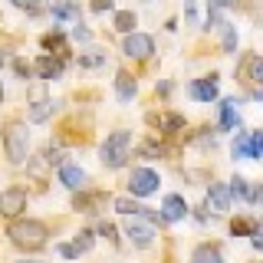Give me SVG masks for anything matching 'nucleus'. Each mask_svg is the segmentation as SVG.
Segmentation results:
<instances>
[{
    "label": "nucleus",
    "instance_id": "f257e3e1",
    "mask_svg": "<svg viewBox=\"0 0 263 263\" xmlns=\"http://www.w3.org/2000/svg\"><path fill=\"white\" fill-rule=\"evenodd\" d=\"M7 237L20 247V250H40V247H46V237H49V230L43 220H13L10 230H7Z\"/></svg>",
    "mask_w": 263,
    "mask_h": 263
},
{
    "label": "nucleus",
    "instance_id": "f03ea898",
    "mask_svg": "<svg viewBox=\"0 0 263 263\" xmlns=\"http://www.w3.org/2000/svg\"><path fill=\"white\" fill-rule=\"evenodd\" d=\"M132 155V132H112L109 138L99 148V158H102L105 168H122Z\"/></svg>",
    "mask_w": 263,
    "mask_h": 263
},
{
    "label": "nucleus",
    "instance_id": "7ed1b4c3",
    "mask_svg": "<svg viewBox=\"0 0 263 263\" xmlns=\"http://www.w3.org/2000/svg\"><path fill=\"white\" fill-rule=\"evenodd\" d=\"M27 148H30V135H27V125L23 122H7L4 128V152L13 164H23L27 161Z\"/></svg>",
    "mask_w": 263,
    "mask_h": 263
},
{
    "label": "nucleus",
    "instance_id": "20e7f679",
    "mask_svg": "<svg viewBox=\"0 0 263 263\" xmlns=\"http://www.w3.org/2000/svg\"><path fill=\"white\" fill-rule=\"evenodd\" d=\"M158 184H161V178H158V171H152V168H135V171H132V178H128L132 197L155 194V191H158Z\"/></svg>",
    "mask_w": 263,
    "mask_h": 263
},
{
    "label": "nucleus",
    "instance_id": "39448f33",
    "mask_svg": "<svg viewBox=\"0 0 263 263\" xmlns=\"http://www.w3.org/2000/svg\"><path fill=\"white\" fill-rule=\"evenodd\" d=\"M122 53L128 60H148L155 53V40L148 33H125V43H122Z\"/></svg>",
    "mask_w": 263,
    "mask_h": 263
},
{
    "label": "nucleus",
    "instance_id": "423d86ee",
    "mask_svg": "<svg viewBox=\"0 0 263 263\" xmlns=\"http://www.w3.org/2000/svg\"><path fill=\"white\" fill-rule=\"evenodd\" d=\"M27 211V191H20V187H7V191H0V214L4 217H16V214Z\"/></svg>",
    "mask_w": 263,
    "mask_h": 263
},
{
    "label": "nucleus",
    "instance_id": "0eeeda50",
    "mask_svg": "<svg viewBox=\"0 0 263 263\" xmlns=\"http://www.w3.org/2000/svg\"><path fill=\"white\" fill-rule=\"evenodd\" d=\"M125 237H128L135 247H142V250H145V247H152V240H155V230L148 227V224H138V220L132 217L128 224H125Z\"/></svg>",
    "mask_w": 263,
    "mask_h": 263
},
{
    "label": "nucleus",
    "instance_id": "6e6552de",
    "mask_svg": "<svg viewBox=\"0 0 263 263\" xmlns=\"http://www.w3.org/2000/svg\"><path fill=\"white\" fill-rule=\"evenodd\" d=\"M187 217V204H184V197L181 194H168L164 197V204H161V220H184Z\"/></svg>",
    "mask_w": 263,
    "mask_h": 263
},
{
    "label": "nucleus",
    "instance_id": "1a4fd4ad",
    "mask_svg": "<svg viewBox=\"0 0 263 263\" xmlns=\"http://www.w3.org/2000/svg\"><path fill=\"white\" fill-rule=\"evenodd\" d=\"M60 181L69 191H82V187H86V171H82L79 164H60Z\"/></svg>",
    "mask_w": 263,
    "mask_h": 263
},
{
    "label": "nucleus",
    "instance_id": "9d476101",
    "mask_svg": "<svg viewBox=\"0 0 263 263\" xmlns=\"http://www.w3.org/2000/svg\"><path fill=\"white\" fill-rule=\"evenodd\" d=\"M187 92H191V99H197V102H214V99H217V82H214V76L211 79H194Z\"/></svg>",
    "mask_w": 263,
    "mask_h": 263
},
{
    "label": "nucleus",
    "instance_id": "9b49d317",
    "mask_svg": "<svg viewBox=\"0 0 263 263\" xmlns=\"http://www.w3.org/2000/svg\"><path fill=\"white\" fill-rule=\"evenodd\" d=\"M208 208L214 214H224L230 208V191H227V184H211V191H208Z\"/></svg>",
    "mask_w": 263,
    "mask_h": 263
},
{
    "label": "nucleus",
    "instance_id": "f8f14e48",
    "mask_svg": "<svg viewBox=\"0 0 263 263\" xmlns=\"http://www.w3.org/2000/svg\"><path fill=\"white\" fill-rule=\"evenodd\" d=\"M138 92V86H135V76H128V72H119L115 76V96L122 99V102H132Z\"/></svg>",
    "mask_w": 263,
    "mask_h": 263
},
{
    "label": "nucleus",
    "instance_id": "ddd939ff",
    "mask_svg": "<svg viewBox=\"0 0 263 263\" xmlns=\"http://www.w3.org/2000/svg\"><path fill=\"white\" fill-rule=\"evenodd\" d=\"M191 263H224V257H220V247H214V243H201V247H194Z\"/></svg>",
    "mask_w": 263,
    "mask_h": 263
},
{
    "label": "nucleus",
    "instance_id": "4468645a",
    "mask_svg": "<svg viewBox=\"0 0 263 263\" xmlns=\"http://www.w3.org/2000/svg\"><path fill=\"white\" fill-rule=\"evenodd\" d=\"M60 72H63V63H60V60H53L49 53L36 60V76H40V79H56Z\"/></svg>",
    "mask_w": 263,
    "mask_h": 263
},
{
    "label": "nucleus",
    "instance_id": "2eb2a0df",
    "mask_svg": "<svg viewBox=\"0 0 263 263\" xmlns=\"http://www.w3.org/2000/svg\"><path fill=\"white\" fill-rule=\"evenodd\" d=\"M53 112H56V102H49V99H36V102L27 109V119L30 122H46Z\"/></svg>",
    "mask_w": 263,
    "mask_h": 263
},
{
    "label": "nucleus",
    "instance_id": "dca6fc26",
    "mask_svg": "<svg viewBox=\"0 0 263 263\" xmlns=\"http://www.w3.org/2000/svg\"><path fill=\"white\" fill-rule=\"evenodd\" d=\"M220 125H224V128H237V125H240L237 99H224V102H220Z\"/></svg>",
    "mask_w": 263,
    "mask_h": 263
},
{
    "label": "nucleus",
    "instance_id": "f3484780",
    "mask_svg": "<svg viewBox=\"0 0 263 263\" xmlns=\"http://www.w3.org/2000/svg\"><path fill=\"white\" fill-rule=\"evenodd\" d=\"M53 16L56 20H79V7L72 0H53Z\"/></svg>",
    "mask_w": 263,
    "mask_h": 263
},
{
    "label": "nucleus",
    "instance_id": "a211bd4d",
    "mask_svg": "<svg viewBox=\"0 0 263 263\" xmlns=\"http://www.w3.org/2000/svg\"><path fill=\"white\" fill-rule=\"evenodd\" d=\"M227 191H230V197H237V201H247V197H250V181L240 178V175H234L230 184H227Z\"/></svg>",
    "mask_w": 263,
    "mask_h": 263
},
{
    "label": "nucleus",
    "instance_id": "6ab92c4d",
    "mask_svg": "<svg viewBox=\"0 0 263 263\" xmlns=\"http://www.w3.org/2000/svg\"><path fill=\"white\" fill-rule=\"evenodd\" d=\"M230 152H234V158H250V132H237Z\"/></svg>",
    "mask_w": 263,
    "mask_h": 263
},
{
    "label": "nucleus",
    "instance_id": "aec40b11",
    "mask_svg": "<svg viewBox=\"0 0 263 263\" xmlns=\"http://www.w3.org/2000/svg\"><path fill=\"white\" fill-rule=\"evenodd\" d=\"M135 23H138V16L132 10H119V13H115V30H119V33H135Z\"/></svg>",
    "mask_w": 263,
    "mask_h": 263
},
{
    "label": "nucleus",
    "instance_id": "412c9836",
    "mask_svg": "<svg viewBox=\"0 0 263 263\" xmlns=\"http://www.w3.org/2000/svg\"><path fill=\"white\" fill-rule=\"evenodd\" d=\"M43 49H46V53L63 56V53H66V40H63V33H46V36H43Z\"/></svg>",
    "mask_w": 263,
    "mask_h": 263
},
{
    "label": "nucleus",
    "instance_id": "4be33fe9",
    "mask_svg": "<svg viewBox=\"0 0 263 263\" xmlns=\"http://www.w3.org/2000/svg\"><path fill=\"white\" fill-rule=\"evenodd\" d=\"M112 208L119 211V214H125V217H138V214H142V208H138V204L132 201V197H115Z\"/></svg>",
    "mask_w": 263,
    "mask_h": 263
},
{
    "label": "nucleus",
    "instance_id": "5701e85b",
    "mask_svg": "<svg viewBox=\"0 0 263 263\" xmlns=\"http://www.w3.org/2000/svg\"><path fill=\"white\" fill-rule=\"evenodd\" d=\"M92 243H96L92 230H79V234H76V243H72V247H76V253H89V250H92Z\"/></svg>",
    "mask_w": 263,
    "mask_h": 263
},
{
    "label": "nucleus",
    "instance_id": "b1692460",
    "mask_svg": "<svg viewBox=\"0 0 263 263\" xmlns=\"http://www.w3.org/2000/svg\"><path fill=\"white\" fill-rule=\"evenodd\" d=\"M247 69H250V82H263V60L260 56H250V60H247Z\"/></svg>",
    "mask_w": 263,
    "mask_h": 263
},
{
    "label": "nucleus",
    "instance_id": "393cba45",
    "mask_svg": "<svg viewBox=\"0 0 263 263\" xmlns=\"http://www.w3.org/2000/svg\"><path fill=\"white\" fill-rule=\"evenodd\" d=\"M161 128L164 132H181V128H184V115H175V112L161 115Z\"/></svg>",
    "mask_w": 263,
    "mask_h": 263
},
{
    "label": "nucleus",
    "instance_id": "a878e982",
    "mask_svg": "<svg viewBox=\"0 0 263 263\" xmlns=\"http://www.w3.org/2000/svg\"><path fill=\"white\" fill-rule=\"evenodd\" d=\"M263 155V132H250V161Z\"/></svg>",
    "mask_w": 263,
    "mask_h": 263
},
{
    "label": "nucleus",
    "instance_id": "bb28decb",
    "mask_svg": "<svg viewBox=\"0 0 263 263\" xmlns=\"http://www.w3.org/2000/svg\"><path fill=\"white\" fill-rule=\"evenodd\" d=\"M220 27H224V53H234L237 49V30L230 23H220Z\"/></svg>",
    "mask_w": 263,
    "mask_h": 263
},
{
    "label": "nucleus",
    "instance_id": "cd10ccee",
    "mask_svg": "<svg viewBox=\"0 0 263 263\" xmlns=\"http://www.w3.org/2000/svg\"><path fill=\"white\" fill-rule=\"evenodd\" d=\"M253 230H257V224H253V220H234V224H230V234H234V237L253 234Z\"/></svg>",
    "mask_w": 263,
    "mask_h": 263
},
{
    "label": "nucleus",
    "instance_id": "c85d7f7f",
    "mask_svg": "<svg viewBox=\"0 0 263 263\" xmlns=\"http://www.w3.org/2000/svg\"><path fill=\"white\" fill-rule=\"evenodd\" d=\"M46 161H49V164H63V152L49 145V148H46Z\"/></svg>",
    "mask_w": 263,
    "mask_h": 263
},
{
    "label": "nucleus",
    "instance_id": "c756f323",
    "mask_svg": "<svg viewBox=\"0 0 263 263\" xmlns=\"http://www.w3.org/2000/svg\"><path fill=\"white\" fill-rule=\"evenodd\" d=\"M99 234H102L105 240H112V243L119 240V237H115V227H112V224H99Z\"/></svg>",
    "mask_w": 263,
    "mask_h": 263
},
{
    "label": "nucleus",
    "instance_id": "7c9ffc66",
    "mask_svg": "<svg viewBox=\"0 0 263 263\" xmlns=\"http://www.w3.org/2000/svg\"><path fill=\"white\" fill-rule=\"evenodd\" d=\"M60 253H63L66 260H76V257H79V253H76V247H72V243H60Z\"/></svg>",
    "mask_w": 263,
    "mask_h": 263
},
{
    "label": "nucleus",
    "instance_id": "2f4dec72",
    "mask_svg": "<svg viewBox=\"0 0 263 263\" xmlns=\"http://www.w3.org/2000/svg\"><path fill=\"white\" fill-rule=\"evenodd\" d=\"M92 10H96V13H105V10H112V0H92Z\"/></svg>",
    "mask_w": 263,
    "mask_h": 263
},
{
    "label": "nucleus",
    "instance_id": "473e14b6",
    "mask_svg": "<svg viewBox=\"0 0 263 263\" xmlns=\"http://www.w3.org/2000/svg\"><path fill=\"white\" fill-rule=\"evenodd\" d=\"M79 63L82 66H99V63H105V56H82Z\"/></svg>",
    "mask_w": 263,
    "mask_h": 263
},
{
    "label": "nucleus",
    "instance_id": "72a5a7b5",
    "mask_svg": "<svg viewBox=\"0 0 263 263\" xmlns=\"http://www.w3.org/2000/svg\"><path fill=\"white\" fill-rule=\"evenodd\" d=\"M13 4H16V7H23V10H36L40 0H13Z\"/></svg>",
    "mask_w": 263,
    "mask_h": 263
},
{
    "label": "nucleus",
    "instance_id": "f704fd0d",
    "mask_svg": "<svg viewBox=\"0 0 263 263\" xmlns=\"http://www.w3.org/2000/svg\"><path fill=\"white\" fill-rule=\"evenodd\" d=\"M250 243L257 247V250H260V247H263V234H260V227H257V230H253V234H250Z\"/></svg>",
    "mask_w": 263,
    "mask_h": 263
},
{
    "label": "nucleus",
    "instance_id": "c9c22d12",
    "mask_svg": "<svg viewBox=\"0 0 263 263\" xmlns=\"http://www.w3.org/2000/svg\"><path fill=\"white\" fill-rule=\"evenodd\" d=\"M76 40H82V43H86V40H89V30L82 27V23H79V27H76Z\"/></svg>",
    "mask_w": 263,
    "mask_h": 263
},
{
    "label": "nucleus",
    "instance_id": "e433bc0d",
    "mask_svg": "<svg viewBox=\"0 0 263 263\" xmlns=\"http://www.w3.org/2000/svg\"><path fill=\"white\" fill-rule=\"evenodd\" d=\"M16 72H20V76H30V66L23 63V60H16Z\"/></svg>",
    "mask_w": 263,
    "mask_h": 263
},
{
    "label": "nucleus",
    "instance_id": "4c0bfd02",
    "mask_svg": "<svg viewBox=\"0 0 263 263\" xmlns=\"http://www.w3.org/2000/svg\"><path fill=\"white\" fill-rule=\"evenodd\" d=\"M234 0H211V7H230Z\"/></svg>",
    "mask_w": 263,
    "mask_h": 263
},
{
    "label": "nucleus",
    "instance_id": "58836bf2",
    "mask_svg": "<svg viewBox=\"0 0 263 263\" xmlns=\"http://www.w3.org/2000/svg\"><path fill=\"white\" fill-rule=\"evenodd\" d=\"M20 263H40V260H20Z\"/></svg>",
    "mask_w": 263,
    "mask_h": 263
},
{
    "label": "nucleus",
    "instance_id": "ea45409f",
    "mask_svg": "<svg viewBox=\"0 0 263 263\" xmlns=\"http://www.w3.org/2000/svg\"><path fill=\"white\" fill-rule=\"evenodd\" d=\"M0 102H4V86H0Z\"/></svg>",
    "mask_w": 263,
    "mask_h": 263
},
{
    "label": "nucleus",
    "instance_id": "a19ab883",
    "mask_svg": "<svg viewBox=\"0 0 263 263\" xmlns=\"http://www.w3.org/2000/svg\"><path fill=\"white\" fill-rule=\"evenodd\" d=\"M145 4H152V0H145Z\"/></svg>",
    "mask_w": 263,
    "mask_h": 263
}]
</instances>
